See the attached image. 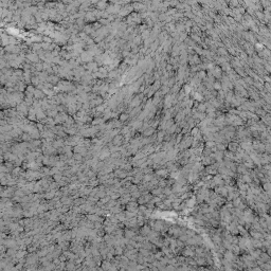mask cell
I'll list each match as a JSON object with an SVG mask.
<instances>
[{"mask_svg": "<svg viewBox=\"0 0 271 271\" xmlns=\"http://www.w3.org/2000/svg\"><path fill=\"white\" fill-rule=\"evenodd\" d=\"M26 59H28L30 62H32L33 65H36V64H38V62H41L39 58V56L37 55V53H35V52L28 53V54H26Z\"/></svg>", "mask_w": 271, "mask_h": 271, "instance_id": "7a4b0ae2", "label": "cell"}, {"mask_svg": "<svg viewBox=\"0 0 271 271\" xmlns=\"http://www.w3.org/2000/svg\"><path fill=\"white\" fill-rule=\"evenodd\" d=\"M59 82H60V77H59L58 75L53 74V75H49V76H48L46 83H50V84H52V85H57Z\"/></svg>", "mask_w": 271, "mask_h": 271, "instance_id": "277c9868", "label": "cell"}, {"mask_svg": "<svg viewBox=\"0 0 271 271\" xmlns=\"http://www.w3.org/2000/svg\"><path fill=\"white\" fill-rule=\"evenodd\" d=\"M40 81L39 79H38V76H36V75H32V79H31V85H33L34 87H37V86L40 84Z\"/></svg>", "mask_w": 271, "mask_h": 271, "instance_id": "30bf717a", "label": "cell"}, {"mask_svg": "<svg viewBox=\"0 0 271 271\" xmlns=\"http://www.w3.org/2000/svg\"><path fill=\"white\" fill-rule=\"evenodd\" d=\"M129 119H130V117H129V114H128L127 112H122V113H120V115H119V120H120L122 123L127 122Z\"/></svg>", "mask_w": 271, "mask_h": 271, "instance_id": "9c48e42d", "label": "cell"}, {"mask_svg": "<svg viewBox=\"0 0 271 271\" xmlns=\"http://www.w3.org/2000/svg\"><path fill=\"white\" fill-rule=\"evenodd\" d=\"M79 57L82 59L83 64H89V62H94V56L92 55L89 51H87V50H85V51L81 54Z\"/></svg>", "mask_w": 271, "mask_h": 271, "instance_id": "6da1fadb", "label": "cell"}, {"mask_svg": "<svg viewBox=\"0 0 271 271\" xmlns=\"http://www.w3.org/2000/svg\"><path fill=\"white\" fill-rule=\"evenodd\" d=\"M153 134V127H149V128H147L146 130L143 131V137L147 138V137H149V136H151Z\"/></svg>", "mask_w": 271, "mask_h": 271, "instance_id": "7c38bea8", "label": "cell"}, {"mask_svg": "<svg viewBox=\"0 0 271 271\" xmlns=\"http://www.w3.org/2000/svg\"><path fill=\"white\" fill-rule=\"evenodd\" d=\"M108 2H106V1H98V3H96V5H95V9L98 11H102V12H104V11H106V9L108 7Z\"/></svg>", "mask_w": 271, "mask_h": 271, "instance_id": "52a82bcc", "label": "cell"}, {"mask_svg": "<svg viewBox=\"0 0 271 271\" xmlns=\"http://www.w3.org/2000/svg\"><path fill=\"white\" fill-rule=\"evenodd\" d=\"M141 37H142V39L146 40L149 38V30H146V31H144L143 33H141Z\"/></svg>", "mask_w": 271, "mask_h": 271, "instance_id": "4fadbf2b", "label": "cell"}, {"mask_svg": "<svg viewBox=\"0 0 271 271\" xmlns=\"http://www.w3.org/2000/svg\"><path fill=\"white\" fill-rule=\"evenodd\" d=\"M46 94H45V92L41 91V90H38V89H36L35 92H34V98L35 100H38V101H43V98H46Z\"/></svg>", "mask_w": 271, "mask_h": 271, "instance_id": "8992f818", "label": "cell"}, {"mask_svg": "<svg viewBox=\"0 0 271 271\" xmlns=\"http://www.w3.org/2000/svg\"><path fill=\"white\" fill-rule=\"evenodd\" d=\"M104 123L105 122H104V120H103V118H94L93 121H92L91 125L92 126H98V125L104 124Z\"/></svg>", "mask_w": 271, "mask_h": 271, "instance_id": "8fae6325", "label": "cell"}, {"mask_svg": "<svg viewBox=\"0 0 271 271\" xmlns=\"http://www.w3.org/2000/svg\"><path fill=\"white\" fill-rule=\"evenodd\" d=\"M125 142V139H124V136L122 134H118V136H115V137L112 139V141H111V143H112V145H114V146H121L122 144Z\"/></svg>", "mask_w": 271, "mask_h": 271, "instance_id": "3957f363", "label": "cell"}, {"mask_svg": "<svg viewBox=\"0 0 271 271\" xmlns=\"http://www.w3.org/2000/svg\"><path fill=\"white\" fill-rule=\"evenodd\" d=\"M83 32L85 33V34H87L88 36H90L93 32H95L94 30H93V28H92V23H87L85 26H84V29H83Z\"/></svg>", "mask_w": 271, "mask_h": 271, "instance_id": "ba28073f", "label": "cell"}, {"mask_svg": "<svg viewBox=\"0 0 271 271\" xmlns=\"http://www.w3.org/2000/svg\"><path fill=\"white\" fill-rule=\"evenodd\" d=\"M132 7H134V11L138 12L139 14H142V12H145V11H146V9H147V7H145L144 4L138 3V2H136V3H132Z\"/></svg>", "mask_w": 271, "mask_h": 271, "instance_id": "5b68a950", "label": "cell"}]
</instances>
